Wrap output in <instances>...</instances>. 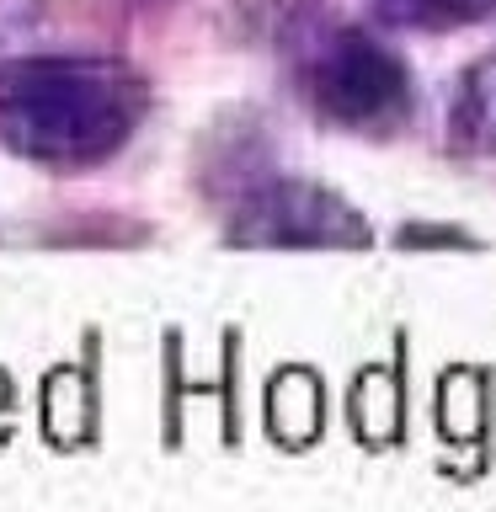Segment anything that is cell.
I'll list each match as a JSON object with an SVG mask.
<instances>
[{
  "label": "cell",
  "mask_w": 496,
  "mask_h": 512,
  "mask_svg": "<svg viewBox=\"0 0 496 512\" xmlns=\"http://www.w3.org/2000/svg\"><path fill=\"white\" fill-rule=\"evenodd\" d=\"M139 80L112 59L43 54L0 64V139L48 166H91L134 134Z\"/></svg>",
  "instance_id": "cell-1"
},
{
  "label": "cell",
  "mask_w": 496,
  "mask_h": 512,
  "mask_svg": "<svg viewBox=\"0 0 496 512\" xmlns=\"http://www.w3.org/2000/svg\"><path fill=\"white\" fill-rule=\"evenodd\" d=\"M315 96L326 102L331 118L390 123L406 107V70L363 32H342L315 64Z\"/></svg>",
  "instance_id": "cell-2"
},
{
  "label": "cell",
  "mask_w": 496,
  "mask_h": 512,
  "mask_svg": "<svg viewBox=\"0 0 496 512\" xmlns=\"http://www.w3.org/2000/svg\"><path fill=\"white\" fill-rule=\"evenodd\" d=\"M251 235L288 240V246H294V240H304V246H315V240H363L358 219L315 187H278L262 208H256Z\"/></svg>",
  "instance_id": "cell-3"
},
{
  "label": "cell",
  "mask_w": 496,
  "mask_h": 512,
  "mask_svg": "<svg viewBox=\"0 0 496 512\" xmlns=\"http://www.w3.org/2000/svg\"><path fill=\"white\" fill-rule=\"evenodd\" d=\"M459 128L470 139H496V54H486L459 86Z\"/></svg>",
  "instance_id": "cell-4"
},
{
  "label": "cell",
  "mask_w": 496,
  "mask_h": 512,
  "mask_svg": "<svg viewBox=\"0 0 496 512\" xmlns=\"http://www.w3.org/2000/svg\"><path fill=\"white\" fill-rule=\"evenodd\" d=\"M400 22H427V27H448V22H480L496 11V0H379Z\"/></svg>",
  "instance_id": "cell-5"
}]
</instances>
